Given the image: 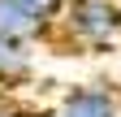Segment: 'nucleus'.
Listing matches in <instances>:
<instances>
[{
	"instance_id": "nucleus-1",
	"label": "nucleus",
	"mask_w": 121,
	"mask_h": 117,
	"mask_svg": "<svg viewBox=\"0 0 121 117\" xmlns=\"http://www.w3.org/2000/svg\"><path fill=\"white\" fill-rule=\"evenodd\" d=\"M60 35L82 52H108L121 43V0H69Z\"/></svg>"
},
{
	"instance_id": "nucleus-2",
	"label": "nucleus",
	"mask_w": 121,
	"mask_h": 117,
	"mask_svg": "<svg viewBox=\"0 0 121 117\" xmlns=\"http://www.w3.org/2000/svg\"><path fill=\"white\" fill-rule=\"evenodd\" d=\"M56 117H121V100L108 87H73L60 95Z\"/></svg>"
},
{
	"instance_id": "nucleus-3",
	"label": "nucleus",
	"mask_w": 121,
	"mask_h": 117,
	"mask_svg": "<svg viewBox=\"0 0 121 117\" xmlns=\"http://www.w3.org/2000/svg\"><path fill=\"white\" fill-rule=\"evenodd\" d=\"M35 69V43L0 35V82H22Z\"/></svg>"
},
{
	"instance_id": "nucleus-4",
	"label": "nucleus",
	"mask_w": 121,
	"mask_h": 117,
	"mask_svg": "<svg viewBox=\"0 0 121 117\" xmlns=\"http://www.w3.org/2000/svg\"><path fill=\"white\" fill-rule=\"evenodd\" d=\"M48 31H52V26H43L39 18H30L17 0H0V35H9V39H26V43H39Z\"/></svg>"
},
{
	"instance_id": "nucleus-5",
	"label": "nucleus",
	"mask_w": 121,
	"mask_h": 117,
	"mask_svg": "<svg viewBox=\"0 0 121 117\" xmlns=\"http://www.w3.org/2000/svg\"><path fill=\"white\" fill-rule=\"evenodd\" d=\"M17 4L30 13V18H39L43 26H56L60 18H65V4H69V0H17Z\"/></svg>"
},
{
	"instance_id": "nucleus-6",
	"label": "nucleus",
	"mask_w": 121,
	"mask_h": 117,
	"mask_svg": "<svg viewBox=\"0 0 121 117\" xmlns=\"http://www.w3.org/2000/svg\"><path fill=\"white\" fill-rule=\"evenodd\" d=\"M0 117H17V113H9V108H4V113H0Z\"/></svg>"
}]
</instances>
